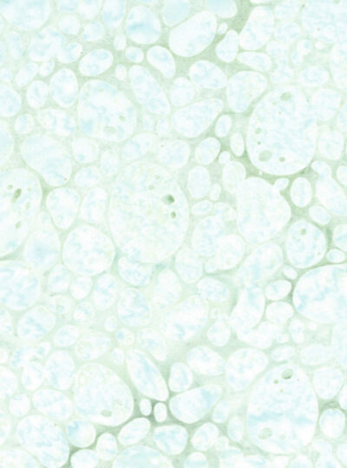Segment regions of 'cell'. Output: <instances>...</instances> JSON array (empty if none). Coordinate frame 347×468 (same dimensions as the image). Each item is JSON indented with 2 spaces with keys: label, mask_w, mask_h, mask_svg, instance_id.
I'll list each match as a JSON object with an SVG mask.
<instances>
[{
  "label": "cell",
  "mask_w": 347,
  "mask_h": 468,
  "mask_svg": "<svg viewBox=\"0 0 347 468\" xmlns=\"http://www.w3.org/2000/svg\"><path fill=\"white\" fill-rule=\"evenodd\" d=\"M78 199L64 200L56 196L48 199L47 207L53 220L59 228L68 229L74 221L78 212Z\"/></svg>",
  "instance_id": "obj_4"
},
{
  "label": "cell",
  "mask_w": 347,
  "mask_h": 468,
  "mask_svg": "<svg viewBox=\"0 0 347 468\" xmlns=\"http://www.w3.org/2000/svg\"><path fill=\"white\" fill-rule=\"evenodd\" d=\"M38 221L40 223L41 227L42 228H48L49 225H50V218L45 213H43V214L39 216Z\"/></svg>",
  "instance_id": "obj_16"
},
{
  "label": "cell",
  "mask_w": 347,
  "mask_h": 468,
  "mask_svg": "<svg viewBox=\"0 0 347 468\" xmlns=\"http://www.w3.org/2000/svg\"><path fill=\"white\" fill-rule=\"evenodd\" d=\"M117 337L119 342L125 343V344H130L134 342V335L129 330H122L118 331Z\"/></svg>",
  "instance_id": "obj_11"
},
{
  "label": "cell",
  "mask_w": 347,
  "mask_h": 468,
  "mask_svg": "<svg viewBox=\"0 0 347 468\" xmlns=\"http://www.w3.org/2000/svg\"><path fill=\"white\" fill-rule=\"evenodd\" d=\"M92 281L88 277H79L72 283V293L76 299H83L90 291Z\"/></svg>",
  "instance_id": "obj_8"
},
{
  "label": "cell",
  "mask_w": 347,
  "mask_h": 468,
  "mask_svg": "<svg viewBox=\"0 0 347 468\" xmlns=\"http://www.w3.org/2000/svg\"><path fill=\"white\" fill-rule=\"evenodd\" d=\"M166 416V410L163 404L158 403L155 406V417L159 422L163 421Z\"/></svg>",
  "instance_id": "obj_12"
},
{
  "label": "cell",
  "mask_w": 347,
  "mask_h": 468,
  "mask_svg": "<svg viewBox=\"0 0 347 468\" xmlns=\"http://www.w3.org/2000/svg\"><path fill=\"white\" fill-rule=\"evenodd\" d=\"M118 326V320L115 317H109L105 322V328L109 331L115 330Z\"/></svg>",
  "instance_id": "obj_14"
},
{
  "label": "cell",
  "mask_w": 347,
  "mask_h": 468,
  "mask_svg": "<svg viewBox=\"0 0 347 468\" xmlns=\"http://www.w3.org/2000/svg\"><path fill=\"white\" fill-rule=\"evenodd\" d=\"M7 187L1 203L0 254L5 256L17 249L34 223L40 203L37 191L24 192L20 187Z\"/></svg>",
  "instance_id": "obj_1"
},
{
  "label": "cell",
  "mask_w": 347,
  "mask_h": 468,
  "mask_svg": "<svg viewBox=\"0 0 347 468\" xmlns=\"http://www.w3.org/2000/svg\"><path fill=\"white\" fill-rule=\"evenodd\" d=\"M140 406H141L142 413L145 415V416H149L150 412H151V405H150V402L148 400H142Z\"/></svg>",
  "instance_id": "obj_13"
},
{
  "label": "cell",
  "mask_w": 347,
  "mask_h": 468,
  "mask_svg": "<svg viewBox=\"0 0 347 468\" xmlns=\"http://www.w3.org/2000/svg\"><path fill=\"white\" fill-rule=\"evenodd\" d=\"M68 272L66 269L64 268L61 265L56 266L50 274V286L52 289L51 290H65L66 287L68 286Z\"/></svg>",
  "instance_id": "obj_7"
},
{
  "label": "cell",
  "mask_w": 347,
  "mask_h": 468,
  "mask_svg": "<svg viewBox=\"0 0 347 468\" xmlns=\"http://www.w3.org/2000/svg\"><path fill=\"white\" fill-rule=\"evenodd\" d=\"M106 199L96 196H89L83 203L81 210L82 218L90 223H98L103 219L105 213Z\"/></svg>",
  "instance_id": "obj_5"
},
{
  "label": "cell",
  "mask_w": 347,
  "mask_h": 468,
  "mask_svg": "<svg viewBox=\"0 0 347 468\" xmlns=\"http://www.w3.org/2000/svg\"><path fill=\"white\" fill-rule=\"evenodd\" d=\"M115 283L114 278L110 277L109 275H106L105 277H102L100 279L98 286H96V295H95L96 305L101 307L103 298H104L103 308H106L111 305V303L115 299Z\"/></svg>",
  "instance_id": "obj_6"
},
{
  "label": "cell",
  "mask_w": 347,
  "mask_h": 468,
  "mask_svg": "<svg viewBox=\"0 0 347 468\" xmlns=\"http://www.w3.org/2000/svg\"><path fill=\"white\" fill-rule=\"evenodd\" d=\"M59 253L60 242L56 232L49 228H42L30 236L24 255L30 265L45 270L56 262Z\"/></svg>",
  "instance_id": "obj_3"
},
{
  "label": "cell",
  "mask_w": 347,
  "mask_h": 468,
  "mask_svg": "<svg viewBox=\"0 0 347 468\" xmlns=\"http://www.w3.org/2000/svg\"><path fill=\"white\" fill-rule=\"evenodd\" d=\"M115 257L111 241L99 230L80 226L69 235L63 250L65 265L82 274H94L108 268Z\"/></svg>",
  "instance_id": "obj_2"
},
{
  "label": "cell",
  "mask_w": 347,
  "mask_h": 468,
  "mask_svg": "<svg viewBox=\"0 0 347 468\" xmlns=\"http://www.w3.org/2000/svg\"><path fill=\"white\" fill-rule=\"evenodd\" d=\"M94 316L93 307L89 303H84L78 306L74 313V317L78 322H86Z\"/></svg>",
  "instance_id": "obj_10"
},
{
  "label": "cell",
  "mask_w": 347,
  "mask_h": 468,
  "mask_svg": "<svg viewBox=\"0 0 347 468\" xmlns=\"http://www.w3.org/2000/svg\"><path fill=\"white\" fill-rule=\"evenodd\" d=\"M124 352L120 348H115L113 351V359L117 364H122L124 362Z\"/></svg>",
  "instance_id": "obj_15"
},
{
  "label": "cell",
  "mask_w": 347,
  "mask_h": 468,
  "mask_svg": "<svg viewBox=\"0 0 347 468\" xmlns=\"http://www.w3.org/2000/svg\"><path fill=\"white\" fill-rule=\"evenodd\" d=\"M50 308L53 311L59 313V314H64L70 311L72 302L71 300L66 298V297L57 296L54 297L50 302Z\"/></svg>",
  "instance_id": "obj_9"
}]
</instances>
